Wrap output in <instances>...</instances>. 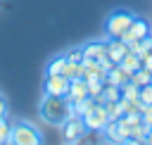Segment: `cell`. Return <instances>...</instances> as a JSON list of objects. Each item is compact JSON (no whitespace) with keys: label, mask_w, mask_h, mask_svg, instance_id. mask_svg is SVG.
<instances>
[{"label":"cell","mask_w":152,"mask_h":145,"mask_svg":"<svg viewBox=\"0 0 152 145\" xmlns=\"http://www.w3.org/2000/svg\"><path fill=\"white\" fill-rule=\"evenodd\" d=\"M64 67H66V55H57V57L50 59V64H48V74H62Z\"/></svg>","instance_id":"cell-16"},{"label":"cell","mask_w":152,"mask_h":145,"mask_svg":"<svg viewBox=\"0 0 152 145\" xmlns=\"http://www.w3.org/2000/svg\"><path fill=\"white\" fill-rule=\"evenodd\" d=\"M119 64H121L126 71H131V74H133L135 69H140V67H142V64H140V55H135V52H126V55H124V59H121Z\"/></svg>","instance_id":"cell-13"},{"label":"cell","mask_w":152,"mask_h":145,"mask_svg":"<svg viewBox=\"0 0 152 145\" xmlns=\"http://www.w3.org/2000/svg\"><path fill=\"white\" fill-rule=\"evenodd\" d=\"M138 100H140L142 105H152V86H150V83H145V86H140V93H138Z\"/></svg>","instance_id":"cell-21"},{"label":"cell","mask_w":152,"mask_h":145,"mask_svg":"<svg viewBox=\"0 0 152 145\" xmlns=\"http://www.w3.org/2000/svg\"><path fill=\"white\" fill-rule=\"evenodd\" d=\"M104 52H107V57L112 59V64H119V62L124 59V55L128 52V45H126L121 38L107 36V38H104Z\"/></svg>","instance_id":"cell-9"},{"label":"cell","mask_w":152,"mask_h":145,"mask_svg":"<svg viewBox=\"0 0 152 145\" xmlns=\"http://www.w3.org/2000/svg\"><path fill=\"white\" fill-rule=\"evenodd\" d=\"M150 86H152V71H150Z\"/></svg>","instance_id":"cell-27"},{"label":"cell","mask_w":152,"mask_h":145,"mask_svg":"<svg viewBox=\"0 0 152 145\" xmlns=\"http://www.w3.org/2000/svg\"><path fill=\"white\" fill-rule=\"evenodd\" d=\"M10 143H14V145H40L43 143V133L31 121L19 119L10 128Z\"/></svg>","instance_id":"cell-2"},{"label":"cell","mask_w":152,"mask_h":145,"mask_svg":"<svg viewBox=\"0 0 152 145\" xmlns=\"http://www.w3.org/2000/svg\"><path fill=\"white\" fill-rule=\"evenodd\" d=\"M81 50H83V57H88V59H100V57L107 55L104 52V40H88V43L81 45Z\"/></svg>","instance_id":"cell-11"},{"label":"cell","mask_w":152,"mask_h":145,"mask_svg":"<svg viewBox=\"0 0 152 145\" xmlns=\"http://www.w3.org/2000/svg\"><path fill=\"white\" fill-rule=\"evenodd\" d=\"M38 114H40V119L45 124L62 126L71 114V102L64 95H45L43 93V97L38 102Z\"/></svg>","instance_id":"cell-1"},{"label":"cell","mask_w":152,"mask_h":145,"mask_svg":"<svg viewBox=\"0 0 152 145\" xmlns=\"http://www.w3.org/2000/svg\"><path fill=\"white\" fill-rule=\"evenodd\" d=\"M0 116H7V100L0 95Z\"/></svg>","instance_id":"cell-26"},{"label":"cell","mask_w":152,"mask_h":145,"mask_svg":"<svg viewBox=\"0 0 152 145\" xmlns=\"http://www.w3.org/2000/svg\"><path fill=\"white\" fill-rule=\"evenodd\" d=\"M131 83H135L138 88L140 86H145V83H150V71L145 69V67H140V69H135L133 74H131V78H128Z\"/></svg>","instance_id":"cell-17"},{"label":"cell","mask_w":152,"mask_h":145,"mask_svg":"<svg viewBox=\"0 0 152 145\" xmlns=\"http://www.w3.org/2000/svg\"><path fill=\"white\" fill-rule=\"evenodd\" d=\"M128 78H131V71H126L121 64H114V67L107 71V83H114V86H119V88H121Z\"/></svg>","instance_id":"cell-12"},{"label":"cell","mask_w":152,"mask_h":145,"mask_svg":"<svg viewBox=\"0 0 152 145\" xmlns=\"http://www.w3.org/2000/svg\"><path fill=\"white\" fill-rule=\"evenodd\" d=\"M140 119H142L145 126L152 128V105H142V109H140Z\"/></svg>","instance_id":"cell-23"},{"label":"cell","mask_w":152,"mask_h":145,"mask_svg":"<svg viewBox=\"0 0 152 145\" xmlns=\"http://www.w3.org/2000/svg\"><path fill=\"white\" fill-rule=\"evenodd\" d=\"M59 128H62V135H64L66 143H78V140H83V135H86V131H88L83 116H78V114H69V119H66Z\"/></svg>","instance_id":"cell-5"},{"label":"cell","mask_w":152,"mask_h":145,"mask_svg":"<svg viewBox=\"0 0 152 145\" xmlns=\"http://www.w3.org/2000/svg\"><path fill=\"white\" fill-rule=\"evenodd\" d=\"M62 74L71 81V78L83 76V67H81V62H66V67H64V71H62Z\"/></svg>","instance_id":"cell-18"},{"label":"cell","mask_w":152,"mask_h":145,"mask_svg":"<svg viewBox=\"0 0 152 145\" xmlns=\"http://www.w3.org/2000/svg\"><path fill=\"white\" fill-rule=\"evenodd\" d=\"M100 133H104V140H109V143H126L128 140V128L119 119H109Z\"/></svg>","instance_id":"cell-8"},{"label":"cell","mask_w":152,"mask_h":145,"mask_svg":"<svg viewBox=\"0 0 152 145\" xmlns=\"http://www.w3.org/2000/svg\"><path fill=\"white\" fill-rule=\"evenodd\" d=\"M102 97H104V105L107 102H112V100H119L121 97V88L119 86H114V83H104V88H102V93H100Z\"/></svg>","instance_id":"cell-15"},{"label":"cell","mask_w":152,"mask_h":145,"mask_svg":"<svg viewBox=\"0 0 152 145\" xmlns=\"http://www.w3.org/2000/svg\"><path fill=\"white\" fill-rule=\"evenodd\" d=\"M138 93H140V88L135 83H131V81H126L121 86V97L124 100H138Z\"/></svg>","instance_id":"cell-19"},{"label":"cell","mask_w":152,"mask_h":145,"mask_svg":"<svg viewBox=\"0 0 152 145\" xmlns=\"http://www.w3.org/2000/svg\"><path fill=\"white\" fill-rule=\"evenodd\" d=\"M83 121H86V128L88 131H93V133H100L104 126H107V121H109V114H107V109H104V105H100V102H93V107L83 114Z\"/></svg>","instance_id":"cell-4"},{"label":"cell","mask_w":152,"mask_h":145,"mask_svg":"<svg viewBox=\"0 0 152 145\" xmlns=\"http://www.w3.org/2000/svg\"><path fill=\"white\" fill-rule=\"evenodd\" d=\"M86 83H88V95L90 97H97L102 93V88H104V81L102 78H88Z\"/></svg>","instance_id":"cell-20"},{"label":"cell","mask_w":152,"mask_h":145,"mask_svg":"<svg viewBox=\"0 0 152 145\" xmlns=\"http://www.w3.org/2000/svg\"><path fill=\"white\" fill-rule=\"evenodd\" d=\"M10 128H12V124L5 116H0V143H10Z\"/></svg>","instance_id":"cell-22"},{"label":"cell","mask_w":152,"mask_h":145,"mask_svg":"<svg viewBox=\"0 0 152 145\" xmlns=\"http://www.w3.org/2000/svg\"><path fill=\"white\" fill-rule=\"evenodd\" d=\"M64 55H66V62H83V50L81 48H71Z\"/></svg>","instance_id":"cell-24"},{"label":"cell","mask_w":152,"mask_h":145,"mask_svg":"<svg viewBox=\"0 0 152 145\" xmlns=\"http://www.w3.org/2000/svg\"><path fill=\"white\" fill-rule=\"evenodd\" d=\"M147 33H152V26H150V21H145L142 17H133V21H131V26L119 36L124 43H131V40H138V38H142V36H147Z\"/></svg>","instance_id":"cell-7"},{"label":"cell","mask_w":152,"mask_h":145,"mask_svg":"<svg viewBox=\"0 0 152 145\" xmlns=\"http://www.w3.org/2000/svg\"><path fill=\"white\" fill-rule=\"evenodd\" d=\"M133 12L131 10H124V7H119V10H112L109 14H107V19H104V31H107V36H114V38H119L128 26H131V21H133Z\"/></svg>","instance_id":"cell-3"},{"label":"cell","mask_w":152,"mask_h":145,"mask_svg":"<svg viewBox=\"0 0 152 145\" xmlns=\"http://www.w3.org/2000/svg\"><path fill=\"white\" fill-rule=\"evenodd\" d=\"M81 97H88V83H86L83 76L71 78V81H69V90H66V100H69V102L81 100Z\"/></svg>","instance_id":"cell-10"},{"label":"cell","mask_w":152,"mask_h":145,"mask_svg":"<svg viewBox=\"0 0 152 145\" xmlns=\"http://www.w3.org/2000/svg\"><path fill=\"white\" fill-rule=\"evenodd\" d=\"M140 64H142L147 71H152V50L145 52V55H140Z\"/></svg>","instance_id":"cell-25"},{"label":"cell","mask_w":152,"mask_h":145,"mask_svg":"<svg viewBox=\"0 0 152 145\" xmlns=\"http://www.w3.org/2000/svg\"><path fill=\"white\" fill-rule=\"evenodd\" d=\"M69 90V78L64 74H48L43 81V93L45 95H64Z\"/></svg>","instance_id":"cell-6"},{"label":"cell","mask_w":152,"mask_h":145,"mask_svg":"<svg viewBox=\"0 0 152 145\" xmlns=\"http://www.w3.org/2000/svg\"><path fill=\"white\" fill-rule=\"evenodd\" d=\"M93 102H95V100H93L90 95H88V97H81V100H74V102H71V114L83 116V114H86V112L93 107Z\"/></svg>","instance_id":"cell-14"}]
</instances>
